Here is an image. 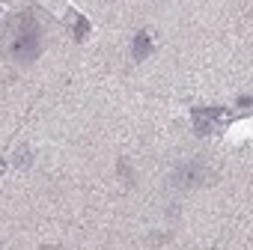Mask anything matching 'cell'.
Returning <instances> with one entry per match:
<instances>
[{"mask_svg":"<svg viewBox=\"0 0 253 250\" xmlns=\"http://www.w3.org/2000/svg\"><path fill=\"white\" fill-rule=\"evenodd\" d=\"M0 12H3V6H0Z\"/></svg>","mask_w":253,"mask_h":250,"instance_id":"8fae6325","label":"cell"},{"mask_svg":"<svg viewBox=\"0 0 253 250\" xmlns=\"http://www.w3.org/2000/svg\"><path fill=\"white\" fill-rule=\"evenodd\" d=\"M3 170H6V161H0V173H3Z\"/></svg>","mask_w":253,"mask_h":250,"instance_id":"9c48e42d","label":"cell"},{"mask_svg":"<svg viewBox=\"0 0 253 250\" xmlns=\"http://www.w3.org/2000/svg\"><path fill=\"white\" fill-rule=\"evenodd\" d=\"M220 119H223V107H194V110H191L194 131H197L200 137L214 134V128H217Z\"/></svg>","mask_w":253,"mask_h":250,"instance_id":"3957f363","label":"cell"},{"mask_svg":"<svg viewBox=\"0 0 253 250\" xmlns=\"http://www.w3.org/2000/svg\"><path fill=\"white\" fill-rule=\"evenodd\" d=\"M42 250H57V247H42Z\"/></svg>","mask_w":253,"mask_h":250,"instance_id":"30bf717a","label":"cell"},{"mask_svg":"<svg viewBox=\"0 0 253 250\" xmlns=\"http://www.w3.org/2000/svg\"><path fill=\"white\" fill-rule=\"evenodd\" d=\"M75 15V21H72V36H75V42H86L89 39V21H86V15H81V12H72Z\"/></svg>","mask_w":253,"mask_h":250,"instance_id":"5b68a950","label":"cell"},{"mask_svg":"<svg viewBox=\"0 0 253 250\" xmlns=\"http://www.w3.org/2000/svg\"><path fill=\"white\" fill-rule=\"evenodd\" d=\"M116 170H119V176H125V179H128V185L134 182V176H131V167H128V161H125V158H119V164H116Z\"/></svg>","mask_w":253,"mask_h":250,"instance_id":"52a82bcc","label":"cell"},{"mask_svg":"<svg viewBox=\"0 0 253 250\" xmlns=\"http://www.w3.org/2000/svg\"><path fill=\"white\" fill-rule=\"evenodd\" d=\"M42 51V24L33 12H15L6 18L3 27V42H0V54L6 60L27 66L39 57Z\"/></svg>","mask_w":253,"mask_h":250,"instance_id":"6da1fadb","label":"cell"},{"mask_svg":"<svg viewBox=\"0 0 253 250\" xmlns=\"http://www.w3.org/2000/svg\"><path fill=\"white\" fill-rule=\"evenodd\" d=\"M30 164H33V149H21V152L15 155V167L24 170V167H30Z\"/></svg>","mask_w":253,"mask_h":250,"instance_id":"8992f818","label":"cell"},{"mask_svg":"<svg viewBox=\"0 0 253 250\" xmlns=\"http://www.w3.org/2000/svg\"><path fill=\"white\" fill-rule=\"evenodd\" d=\"M146 57H152V36H149L146 30H140V33H134V39H131V60H134V63H143Z\"/></svg>","mask_w":253,"mask_h":250,"instance_id":"277c9868","label":"cell"},{"mask_svg":"<svg viewBox=\"0 0 253 250\" xmlns=\"http://www.w3.org/2000/svg\"><path fill=\"white\" fill-rule=\"evenodd\" d=\"M238 107L247 110V107H250V95H238Z\"/></svg>","mask_w":253,"mask_h":250,"instance_id":"ba28073f","label":"cell"},{"mask_svg":"<svg viewBox=\"0 0 253 250\" xmlns=\"http://www.w3.org/2000/svg\"><path fill=\"white\" fill-rule=\"evenodd\" d=\"M203 182H206V167L200 161H185L170 176V185L173 188H194V185H203Z\"/></svg>","mask_w":253,"mask_h":250,"instance_id":"7a4b0ae2","label":"cell"}]
</instances>
